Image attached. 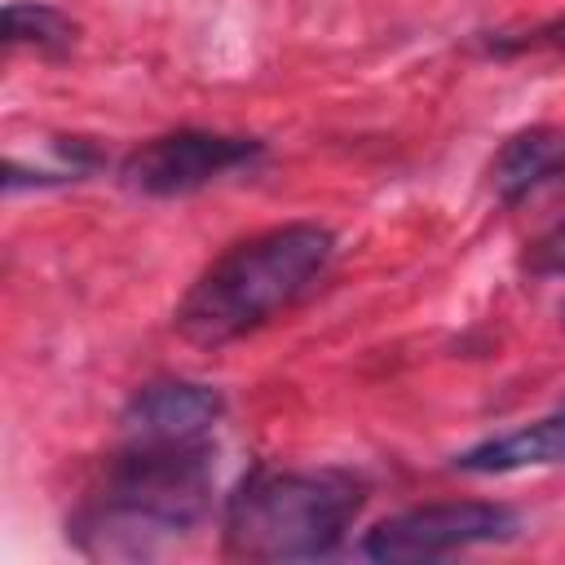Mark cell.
<instances>
[{
  "instance_id": "obj_1",
  "label": "cell",
  "mask_w": 565,
  "mask_h": 565,
  "mask_svg": "<svg viewBox=\"0 0 565 565\" xmlns=\"http://www.w3.org/2000/svg\"><path fill=\"white\" fill-rule=\"evenodd\" d=\"M207 503L212 455L203 441H132L71 516V539L88 556L146 561L185 539L207 516Z\"/></svg>"
},
{
  "instance_id": "obj_2",
  "label": "cell",
  "mask_w": 565,
  "mask_h": 565,
  "mask_svg": "<svg viewBox=\"0 0 565 565\" xmlns=\"http://www.w3.org/2000/svg\"><path fill=\"white\" fill-rule=\"evenodd\" d=\"M335 234L313 221L274 225L221 252L185 291L172 313V327L203 349H221L274 313L296 305L331 265Z\"/></svg>"
},
{
  "instance_id": "obj_3",
  "label": "cell",
  "mask_w": 565,
  "mask_h": 565,
  "mask_svg": "<svg viewBox=\"0 0 565 565\" xmlns=\"http://www.w3.org/2000/svg\"><path fill=\"white\" fill-rule=\"evenodd\" d=\"M362 503L366 486L344 468H256L225 503V547L243 561H318L344 543Z\"/></svg>"
},
{
  "instance_id": "obj_4",
  "label": "cell",
  "mask_w": 565,
  "mask_h": 565,
  "mask_svg": "<svg viewBox=\"0 0 565 565\" xmlns=\"http://www.w3.org/2000/svg\"><path fill=\"white\" fill-rule=\"evenodd\" d=\"M521 530V516L508 503L490 499H455V503H424L384 516L375 530L362 534V556L380 565H406V561H433L446 552L503 543Z\"/></svg>"
},
{
  "instance_id": "obj_5",
  "label": "cell",
  "mask_w": 565,
  "mask_h": 565,
  "mask_svg": "<svg viewBox=\"0 0 565 565\" xmlns=\"http://www.w3.org/2000/svg\"><path fill=\"white\" fill-rule=\"evenodd\" d=\"M260 159V141L252 137H225V132H203V128H177L163 137H150L137 146L124 163L119 177L128 190L150 194V199H172L212 185L216 177Z\"/></svg>"
},
{
  "instance_id": "obj_6",
  "label": "cell",
  "mask_w": 565,
  "mask_h": 565,
  "mask_svg": "<svg viewBox=\"0 0 565 565\" xmlns=\"http://www.w3.org/2000/svg\"><path fill=\"white\" fill-rule=\"evenodd\" d=\"M225 402L212 384L194 380H150L141 384L119 424L128 441H203V433L221 419Z\"/></svg>"
},
{
  "instance_id": "obj_7",
  "label": "cell",
  "mask_w": 565,
  "mask_h": 565,
  "mask_svg": "<svg viewBox=\"0 0 565 565\" xmlns=\"http://www.w3.org/2000/svg\"><path fill=\"white\" fill-rule=\"evenodd\" d=\"M547 463H565V411H556L547 419H534V424H521L512 433L486 437V441L455 455L459 472H481V477L547 468Z\"/></svg>"
},
{
  "instance_id": "obj_8",
  "label": "cell",
  "mask_w": 565,
  "mask_h": 565,
  "mask_svg": "<svg viewBox=\"0 0 565 565\" xmlns=\"http://www.w3.org/2000/svg\"><path fill=\"white\" fill-rule=\"evenodd\" d=\"M556 177H565V128L552 124L512 132L490 163V185L503 203H516Z\"/></svg>"
},
{
  "instance_id": "obj_9",
  "label": "cell",
  "mask_w": 565,
  "mask_h": 565,
  "mask_svg": "<svg viewBox=\"0 0 565 565\" xmlns=\"http://www.w3.org/2000/svg\"><path fill=\"white\" fill-rule=\"evenodd\" d=\"M75 35H79V26L53 4L13 0L4 9V40L9 44H31L35 53H66L75 44Z\"/></svg>"
},
{
  "instance_id": "obj_10",
  "label": "cell",
  "mask_w": 565,
  "mask_h": 565,
  "mask_svg": "<svg viewBox=\"0 0 565 565\" xmlns=\"http://www.w3.org/2000/svg\"><path fill=\"white\" fill-rule=\"evenodd\" d=\"M525 49H565V18H552L534 31H499L494 40H486V53H499V57H512V53H525Z\"/></svg>"
},
{
  "instance_id": "obj_11",
  "label": "cell",
  "mask_w": 565,
  "mask_h": 565,
  "mask_svg": "<svg viewBox=\"0 0 565 565\" xmlns=\"http://www.w3.org/2000/svg\"><path fill=\"white\" fill-rule=\"evenodd\" d=\"M525 269H530L534 278H561V274H565V225H556V230H547L543 238L530 243Z\"/></svg>"
},
{
  "instance_id": "obj_12",
  "label": "cell",
  "mask_w": 565,
  "mask_h": 565,
  "mask_svg": "<svg viewBox=\"0 0 565 565\" xmlns=\"http://www.w3.org/2000/svg\"><path fill=\"white\" fill-rule=\"evenodd\" d=\"M561 322H565V309H561Z\"/></svg>"
}]
</instances>
